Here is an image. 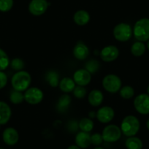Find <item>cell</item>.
Here are the masks:
<instances>
[{
	"instance_id": "obj_26",
	"label": "cell",
	"mask_w": 149,
	"mask_h": 149,
	"mask_svg": "<svg viewBox=\"0 0 149 149\" xmlns=\"http://www.w3.org/2000/svg\"><path fill=\"white\" fill-rule=\"evenodd\" d=\"M10 100L13 104H19L24 100V95L21 91L13 90L10 95Z\"/></svg>"
},
{
	"instance_id": "obj_9",
	"label": "cell",
	"mask_w": 149,
	"mask_h": 149,
	"mask_svg": "<svg viewBox=\"0 0 149 149\" xmlns=\"http://www.w3.org/2000/svg\"><path fill=\"white\" fill-rule=\"evenodd\" d=\"M48 5L47 0H31L29 5V11L34 16H40L46 12Z\"/></svg>"
},
{
	"instance_id": "obj_27",
	"label": "cell",
	"mask_w": 149,
	"mask_h": 149,
	"mask_svg": "<svg viewBox=\"0 0 149 149\" xmlns=\"http://www.w3.org/2000/svg\"><path fill=\"white\" fill-rule=\"evenodd\" d=\"M10 58L4 50L0 48V71L6 70L10 65Z\"/></svg>"
},
{
	"instance_id": "obj_25",
	"label": "cell",
	"mask_w": 149,
	"mask_h": 149,
	"mask_svg": "<svg viewBox=\"0 0 149 149\" xmlns=\"http://www.w3.org/2000/svg\"><path fill=\"white\" fill-rule=\"evenodd\" d=\"M119 94L124 100H130L134 95V90L130 86H125L121 87L119 91Z\"/></svg>"
},
{
	"instance_id": "obj_10",
	"label": "cell",
	"mask_w": 149,
	"mask_h": 149,
	"mask_svg": "<svg viewBox=\"0 0 149 149\" xmlns=\"http://www.w3.org/2000/svg\"><path fill=\"white\" fill-rule=\"evenodd\" d=\"M91 80V74L86 69H80L74 72L73 74V81L78 86H87Z\"/></svg>"
},
{
	"instance_id": "obj_38",
	"label": "cell",
	"mask_w": 149,
	"mask_h": 149,
	"mask_svg": "<svg viewBox=\"0 0 149 149\" xmlns=\"http://www.w3.org/2000/svg\"><path fill=\"white\" fill-rule=\"evenodd\" d=\"M147 92H148V94L149 95V86H148V88H147Z\"/></svg>"
},
{
	"instance_id": "obj_32",
	"label": "cell",
	"mask_w": 149,
	"mask_h": 149,
	"mask_svg": "<svg viewBox=\"0 0 149 149\" xmlns=\"http://www.w3.org/2000/svg\"><path fill=\"white\" fill-rule=\"evenodd\" d=\"M104 141L102 138V136L101 134H99V133H94L92 135H91V144H93L94 146H99L100 145H101L102 143V142Z\"/></svg>"
},
{
	"instance_id": "obj_19",
	"label": "cell",
	"mask_w": 149,
	"mask_h": 149,
	"mask_svg": "<svg viewBox=\"0 0 149 149\" xmlns=\"http://www.w3.org/2000/svg\"><path fill=\"white\" fill-rule=\"evenodd\" d=\"M59 88L65 94L73 91L75 88V83L70 78H64L59 82Z\"/></svg>"
},
{
	"instance_id": "obj_13",
	"label": "cell",
	"mask_w": 149,
	"mask_h": 149,
	"mask_svg": "<svg viewBox=\"0 0 149 149\" xmlns=\"http://www.w3.org/2000/svg\"><path fill=\"white\" fill-rule=\"evenodd\" d=\"M2 139L5 143L8 146H14L19 140V134L15 128L8 127L2 133Z\"/></svg>"
},
{
	"instance_id": "obj_33",
	"label": "cell",
	"mask_w": 149,
	"mask_h": 149,
	"mask_svg": "<svg viewBox=\"0 0 149 149\" xmlns=\"http://www.w3.org/2000/svg\"><path fill=\"white\" fill-rule=\"evenodd\" d=\"M8 84V76L3 71H0V89L5 87Z\"/></svg>"
},
{
	"instance_id": "obj_20",
	"label": "cell",
	"mask_w": 149,
	"mask_h": 149,
	"mask_svg": "<svg viewBox=\"0 0 149 149\" xmlns=\"http://www.w3.org/2000/svg\"><path fill=\"white\" fill-rule=\"evenodd\" d=\"M45 79L51 87L58 86L59 84V74L55 70H50L46 73Z\"/></svg>"
},
{
	"instance_id": "obj_14",
	"label": "cell",
	"mask_w": 149,
	"mask_h": 149,
	"mask_svg": "<svg viewBox=\"0 0 149 149\" xmlns=\"http://www.w3.org/2000/svg\"><path fill=\"white\" fill-rule=\"evenodd\" d=\"M12 111L9 104L0 101V125H5L10 119Z\"/></svg>"
},
{
	"instance_id": "obj_4",
	"label": "cell",
	"mask_w": 149,
	"mask_h": 149,
	"mask_svg": "<svg viewBox=\"0 0 149 149\" xmlns=\"http://www.w3.org/2000/svg\"><path fill=\"white\" fill-rule=\"evenodd\" d=\"M133 34V29L131 26L126 23H121L113 29V36L118 41L127 42L131 39Z\"/></svg>"
},
{
	"instance_id": "obj_22",
	"label": "cell",
	"mask_w": 149,
	"mask_h": 149,
	"mask_svg": "<svg viewBox=\"0 0 149 149\" xmlns=\"http://www.w3.org/2000/svg\"><path fill=\"white\" fill-rule=\"evenodd\" d=\"M146 50V47L143 42L137 41L135 42L131 47V53L133 56L136 57H139L143 56L145 54Z\"/></svg>"
},
{
	"instance_id": "obj_31",
	"label": "cell",
	"mask_w": 149,
	"mask_h": 149,
	"mask_svg": "<svg viewBox=\"0 0 149 149\" xmlns=\"http://www.w3.org/2000/svg\"><path fill=\"white\" fill-rule=\"evenodd\" d=\"M73 94L77 99H84L86 95V88L84 86H77L73 90Z\"/></svg>"
},
{
	"instance_id": "obj_15",
	"label": "cell",
	"mask_w": 149,
	"mask_h": 149,
	"mask_svg": "<svg viewBox=\"0 0 149 149\" xmlns=\"http://www.w3.org/2000/svg\"><path fill=\"white\" fill-rule=\"evenodd\" d=\"M73 55L77 59L85 60L89 55V50L84 42H79L73 49Z\"/></svg>"
},
{
	"instance_id": "obj_11",
	"label": "cell",
	"mask_w": 149,
	"mask_h": 149,
	"mask_svg": "<svg viewBox=\"0 0 149 149\" xmlns=\"http://www.w3.org/2000/svg\"><path fill=\"white\" fill-rule=\"evenodd\" d=\"M119 55V51L115 45H107L102 49L100 57L105 62H110L116 59Z\"/></svg>"
},
{
	"instance_id": "obj_28",
	"label": "cell",
	"mask_w": 149,
	"mask_h": 149,
	"mask_svg": "<svg viewBox=\"0 0 149 149\" xmlns=\"http://www.w3.org/2000/svg\"><path fill=\"white\" fill-rule=\"evenodd\" d=\"M100 68V64H99L98 61L95 59H92L88 61V62L85 65V69L88 72H89L90 73H95L97 72L99 70Z\"/></svg>"
},
{
	"instance_id": "obj_8",
	"label": "cell",
	"mask_w": 149,
	"mask_h": 149,
	"mask_svg": "<svg viewBox=\"0 0 149 149\" xmlns=\"http://www.w3.org/2000/svg\"><path fill=\"white\" fill-rule=\"evenodd\" d=\"M134 107L137 112L142 115L149 114V95L141 94L135 97L134 100Z\"/></svg>"
},
{
	"instance_id": "obj_16",
	"label": "cell",
	"mask_w": 149,
	"mask_h": 149,
	"mask_svg": "<svg viewBox=\"0 0 149 149\" xmlns=\"http://www.w3.org/2000/svg\"><path fill=\"white\" fill-rule=\"evenodd\" d=\"M75 143L81 148H86L89 147L91 143V134L89 132H78L75 136Z\"/></svg>"
},
{
	"instance_id": "obj_24",
	"label": "cell",
	"mask_w": 149,
	"mask_h": 149,
	"mask_svg": "<svg viewBox=\"0 0 149 149\" xmlns=\"http://www.w3.org/2000/svg\"><path fill=\"white\" fill-rule=\"evenodd\" d=\"M78 127L82 132H90L92 131L93 128H94V122L90 118H84L79 122Z\"/></svg>"
},
{
	"instance_id": "obj_12",
	"label": "cell",
	"mask_w": 149,
	"mask_h": 149,
	"mask_svg": "<svg viewBox=\"0 0 149 149\" xmlns=\"http://www.w3.org/2000/svg\"><path fill=\"white\" fill-rule=\"evenodd\" d=\"M115 112L112 107L104 106L98 110L97 113V118L99 121L102 124H107L113 119Z\"/></svg>"
},
{
	"instance_id": "obj_18",
	"label": "cell",
	"mask_w": 149,
	"mask_h": 149,
	"mask_svg": "<svg viewBox=\"0 0 149 149\" xmlns=\"http://www.w3.org/2000/svg\"><path fill=\"white\" fill-rule=\"evenodd\" d=\"M73 20L74 23L79 26H84L88 24L90 21V15L87 11L80 10L74 14Z\"/></svg>"
},
{
	"instance_id": "obj_3",
	"label": "cell",
	"mask_w": 149,
	"mask_h": 149,
	"mask_svg": "<svg viewBox=\"0 0 149 149\" xmlns=\"http://www.w3.org/2000/svg\"><path fill=\"white\" fill-rule=\"evenodd\" d=\"M133 35L137 41L146 42L149 40V18L138 20L133 28Z\"/></svg>"
},
{
	"instance_id": "obj_2",
	"label": "cell",
	"mask_w": 149,
	"mask_h": 149,
	"mask_svg": "<svg viewBox=\"0 0 149 149\" xmlns=\"http://www.w3.org/2000/svg\"><path fill=\"white\" fill-rule=\"evenodd\" d=\"M140 124L138 118L134 116H127L123 119L121 124V132L127 137H133L140 130Z\"/></svg>"
},
{
	"instance_id": "obj_1",
	"label": "cell",
	"mask_w": 149,
	"mask_h": 149,
	"mask_svg": "<svg viewBox=\"0 0 149 149\" xmlns=\"http://www.w3.org/2000/svg\"><path fill=\"white\" fill-rule=\"evenodd\" d=\"M31 78L29 73L21 70L13 74L11 79V84L14 90L22 92L28 89L31 84Z\"/></svg>"
},
{
	"instance_id": "obj_6",
	"label": "cell",
	"mask_w": 149,
	"mask_h": 149,
	"mask_svg": "<svg viewBox=\"0 0 149 149\" xmlns=\"http://www.w3.org/2000/svg\"><path fill=\"white\" fill-rule=\"evenodd\" d=\"M121 130L120 127L114 124H110L104 128L102 133L103 140L107 143H115L121 137Z\"/></svg>"
},
{
	"instance_id": "obj_36",
	"label": "cell",
	"mask_w": 149,
	"mask_h": 149,
	"mask_svg": "<svg viewBox=\"0 0 149 149\" xmlns=\"http://www.w3.org/2000/svg\"><path fill=\"white\" fill-rule=\"evenodd\" d=\"M94 149H104V148H102V147H96L95 148H94Z\"/></svg>"
},
{
	"instance_id": "obj_35",
	"label": "cell",
	"mask_w": 149,
	"mask_h": 149,
	"mask_svg": "<svg viewBox=\"0 0 149 149\" xmlns=\"http://www.w3.org/2000/svg\"><path fill=\"white\" fill-rule=\"evenodd\" d=\"M146 127H147L148 130H149V119L148 120L147 122H146Z\"/></svg>"
},
{
	"instance_id": "obj_23",
	"label": "cell",
	"mask_w": 149,
	"mask_h": 149,
	"mask_svg": "<svg viewBox=\"0 0 149 149\" xmlns=\"http://www.w3.org/2000/svg\"><path fill=\"white\" fill-rule=\"evenodd\" d=\"M70 103H71V97L67 94H63L60 97L59 100H58L57 108L58 109L59 111L64 112L67 110Z\"/></svg>"
},
{
	"instance_id": "obj_30",
	"label": "cell",
	"mask_w": 149,
	"mask_h": 149,
	"mask_svg": "<svg viewBox=\"0 0 149 149\" xmlns=\"http://www.w3.org/2000/svg\"><path fill=\"white\" fill-rule=\"evenodd\" d=\"M13 0H0V11L3 13L8 12L13 6Z\"/></svg>"
},
{
	"instance_id": "obj_37",
	"label": "cell",
	"mask_w": 149,
	"mask_h": 149,
	"mask_svg": "<svg viewBox=\"0 0 149 149\" xmlns=\"http://www.w3.org/2000/svg\"><path fill=\"white\" fill-rule=\"evenodd\" d=\"M147 47H148V49L149 50V40H148V43H147Z\"/></svg>"
},
{
	"instance_id": "obj_39",
	"label": "cell",
	"mask_w": 149,
	"mask_h": 149,
	"mask_svg": "<svg viewBox=\"0 0 149 149\" xmlns=\"http://www.w3.org/2000/svg\"><path fill=\"white\" fill-rule=\"evenodd\" d=\"M0 149H5V148H0Z\"/></svg>"
},
{
	"instance_id": "obj_17",
	"label": "cell",
	"mask_w": 149,
	"mask_h": 149,
	"mask_svg": "<svg viewBox=\"0 0 149 149\" xmlns=\"http://www.w3.org/2000/svg\"><path fill=\"white\" fill-rule=\"evenodd\" d=\"M88 100V102L91 105L94 106V107H97L102 103L103 100H104V95L101 91L94 89L89 93Z\"/></svg>"
},
{
	"instance_id": "obj_34",
	"label": "cell",
	"mask_w": 149,
	"mask_h": 149,
	"mask_svg": "<svg viewBox=\"0 0 149 149\" xmlns=\"http://www.w3.org/2000/svg\"><path fill=\"white\" fill-rule=\"evenodd\" d=\"M67 149H81V148L78 147L77 145H72V146H69V147L67 148Z\"/></svg>"
},
{
	"instance_id": "obj_5",
	"label": "cell",
	"mask_w": 149,
	"mask_h": 149,
	"mask_svg": "<svg viewBox=\"0 0 149 149\" xmlns=\"http://www.w3.org/2000/svg\"><path fill=\"white\" fill-rule=\"evenodd\" d=\"M122 85L121 80L116 74H107L103 78L102 86L108 92L114 94L120 91Z\"/></svg>"
},
{
	"instance_id": "obj_21",
	"label": "cell",
	"mask_w": 149,
	"mask_h": 149,
	"mask_svg": "<svg viewBox=\"0 0 149 149\" xmlns=\"http://www.w3.org/2000/svg\"><path fill=\"white\" fill-rule=\"evenodd\" d=\"M125 146L127 149H142L143 142L139 137H129L125 142Z\"/></svg>"
},
{
	"instance_id": "obj_29",
	"label": "cell",
	"mask_w": 149,
	"mask_h": 149,
	"mask_svg": "<svg viewBox=\"0 0 149 149\" xmlns=\"http://www.w3.org/2000/svg\"><path fill=\"white\" fill-rule=\"evenodd\" d=\"M11 68L15 71H21L24 67V62L21 58H15L10 62Z\"/></svg>"
},
{
	"instance_id": "obj_7",
	"label": "cell",
	"mask_w": 149,
	"mask_h": 149,
	"mask_svg": "<svg viewBox=\"0 0 149 149\" xmlns=\"http://www.w3.org/2000/svg\"><path fill=\"white\" fill-rule=\"evenodd\" d=\"M24 100L30 104H37L43 100L44 94L42 90L37 87H31L25 91Z\"/></svg>"
}]
</instances>
